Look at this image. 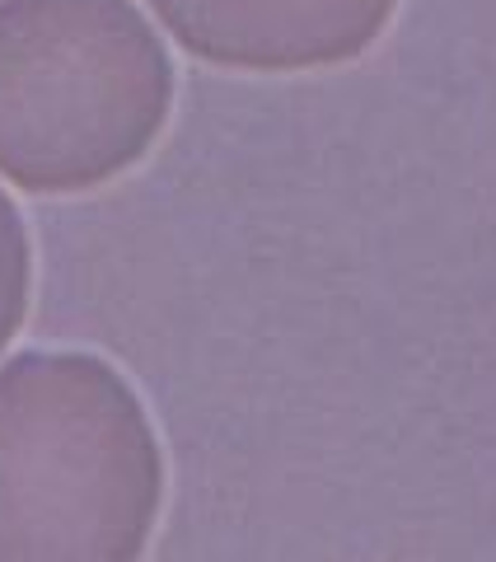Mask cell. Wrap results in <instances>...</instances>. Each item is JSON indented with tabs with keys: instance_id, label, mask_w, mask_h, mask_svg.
<instances>
[{
	"instance_id": "6da1fadb",
	"label": "cell",
	"mask_w": 496,
	"mask_h": 562,
	"mask_svg": "<svg viewBox=\"0 0 496 562\" xmlns=\"http://www.w3.org/2000/svg\"><path fill=\"white\" fill-rule=\"evenodd\" d=\"M165 502L146 403L94 351L0 366V562H132Z\"/></svg>"
},
{
	"instance_id": "7a4b0ae2",
	"label": "cell",
	"mask_w": 496,
	"mask_h": 562,
	"mask_svg": "<svg viewBox=\"0 0 496 562\" xmlns=\"http://www.w3.org/2000/svg\"><path fill=\"white\" fill-rule=\"evenodd\" d=\"M173 109V61L132 0H0V173L90 192L146 160Z\"/></svg>"
},
{
	"instance_id": "3957f363",
	"label": "cell",
	"mask_w": 496,
	"mask_h": 562,
	"mask_svg": "<svg viewBox=\"0 0 496 562\" xmlns=\"http://www.w3.org/2000/svg\"><path fill=\"white\" fill-rule=\"evenodd\" d=\"M183 52L225 70H324L365 57L398 0H146Z\"/></svg>"
},
{
	"instance_id": "277c9868",
	"label": "cell",
	"mask_w": 496,
	"mask_h": 562,
	"mask_svg": "<svg viewBox=\"0 0 496 562\" xmlns=\"http://www.w3.org/2000/svg\"><path fill=\"white\" fill-rule=\"evenodd\" d=\"M29 286H33V244L29 225L5 192H0V351L14 342L24 314H29Z\"/></svg>"
}]
</instances>
